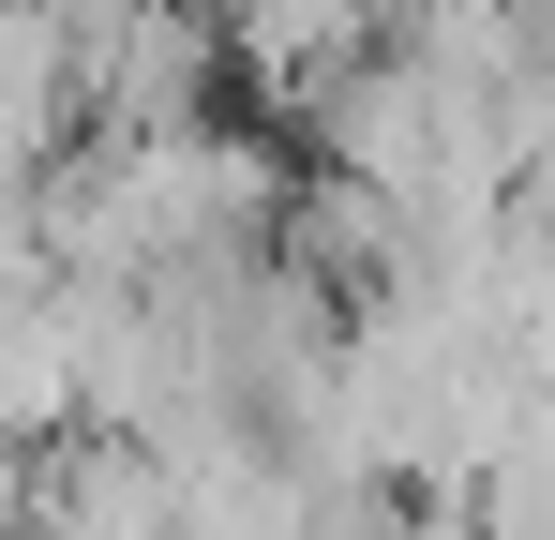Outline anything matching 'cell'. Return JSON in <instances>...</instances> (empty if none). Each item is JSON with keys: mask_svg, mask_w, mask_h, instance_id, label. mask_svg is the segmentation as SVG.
Masks as SVG:
<instances>
[{"mask_svg": "<svg viewBox=\"0 0 555 540\" xmlns=\"http://www.w3.org/2000/svg\"><path fill=\"white\" fill-rule=\"evenodd\" d=\"M76 136H91V90H76V30H61V0H0V180L30 195Z\"/></svg>", "mask_w": 555, "mask_h": 540, "instance_id": "obj_1", "label": "cell"}]
</instances>
